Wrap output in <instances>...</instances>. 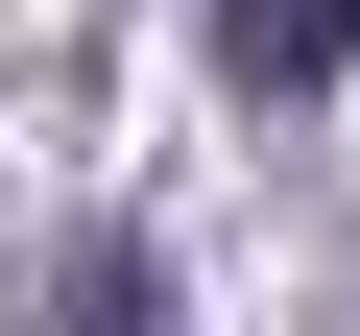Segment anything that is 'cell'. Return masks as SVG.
Wrapping results in <instances>:
<instances>
[{
    "label": "cell",
    "instance_id": "1",
    "mask_svg": "<svg viewBox=\"0 0 360 336\" xmlns=\"http://www.w3.org/2000/svg\"><path fill=\"white\" fill-rule=\"evenodd\" d=\"M217 72L240 96H336L360 72V0H217Z\"/></svg>",
    "mask_w": 360,
    "mask_h": 336
}]
</instances>
